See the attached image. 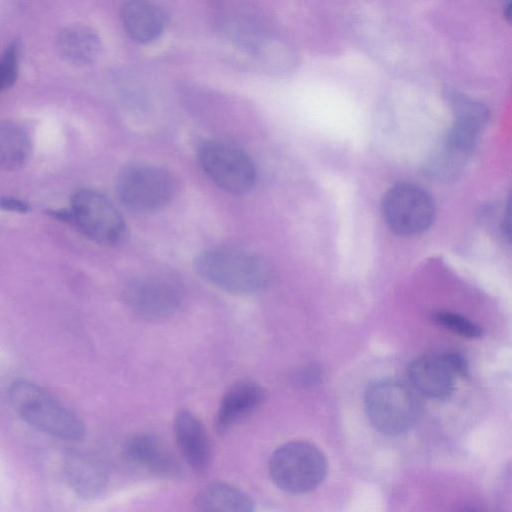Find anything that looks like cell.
<instances>
[{"label":"cell","mask_w":512,"mask_h":512,"mask_svg":"<svg viewBox=\"0 0 512 512\" xmlns=\"http://www.w3.org/2000/svg\"><path fill=\"white\" fill-rule=\"evenodd\" d=\"M196 272L210 284L236 295H250L268 283L266 264L255 254L234 247H216L195 259Z\"/></svg>","instance_id":"1"},{"label":"cell","mask_w":512,"mask_h":512,"mask_svg":"<svg viewBox=\"0 0 512 512\" xmlns=\"http://www.w3.org/2000/svg\"><path fill=\"white\" fill-rule=\"evenodd\" d=\"M417 391L402 380L383 378L371 383L364 394L367 417L380 433L395 436L416 422L421 404Z\"/></svg>","instance_id":"2"},{"label":"cell","mask_w":512,"mask_h":512,"mask_svg":"<svg viewBox=\"0 0 512 512\" xmlns=\"http://www.w3.org/2000/svg\"><path fill=\"white\" fill-rule=\"evenodd\" d=\"M8 393L15 411L34 428L67 440L84 437L85 426L81 419L36 384L17 381Z\"/></svg>","instance_id":"3"},{"label":"cell","mask_w":512,"mask_h":512,"mask_svg":"<svg viewBox=\"0 0 512 512\" xmlns=\"http://www.w3.org/2000/svg\"><path fill=\"white\" fill-rule=\"evenodd\" d=\"M269 473L282 491L304 494L322 483L327 473V461L315 445L306 441H290L271 455Z\"/></svg>","instance_id":"4"},{"label":"cell","mask_w":512,"mask_h":512,"mask_svg":"<svg viewBox=\"0 0 512 512\" xmlns=\"http://www.w3.org/2000/svg\"><path fill=\"white\" fill-rule=\"evenodd\" d=\"M176 190L172 175L165 169L149 164L124 167L116 180L120 201L130 210L151 212L170 202Z\"/></svg>","instance_id":"5"},{"label":"cell","mask_w":512,"mask_h":512,"mask_svg":"<svg viewBox=\"0 0 512 512\" xmlns=\"http://www.w3.org/2000/svg\"><path fill=\"white\" fill-rule=\"evenodd\" d=\"M72 223L90 240L101 245H117L126 236L125 222L103 194L80 189L71 199Z\"/></svg>","instance_id":"6"},{"label":"cell","mask_w":512,"mask_h":512,"mask_svg":"<svg viewBox=\"0 0 512 512\" xmlns=\"http://www.w3.org/2000/svg\"><path fill=\"white\" fill-rule=\"evenodd\" d=\"M198 160L209 178L232 194L251 190L256 169L250 157L234 145L222 141H206L198 149Z\"/></svg>","instance_id":"7"},{"label":"cell","mask_w":512,"mask_h":512,"mask_svg":"<svg viewBox=\"0 0 512 512\" xmlns=\"http://www.w3.org/2000/svg\"><path fill=\"white\" fill-rule=\"evenodd\" d=\"M381 210L389 228L404 236L426 231L435 219L431 196L421 187L408 183L390 188L383 196Z\"/></svg>","instance_id":"8"},{"label":"cell","mask_w":512,"mask_h":512,"mask_svg":"<svg viewBox=\"0 0 512 512\" xmlns=\"http://www.w3.org/2000/svg\"><path fill=\"white\" fill-rule=\"evenodd\" d=\"M467 374V360L456 351L422 355L407 368L410 385L417 393L434 399L449 397L456 378Z\"/></svg>","instance_id":"9"},{"label":"cell","mask_w":512,"mask_h":512,"mask_svg":"<svg viewBox=\"0 0 512 512\" xmlns=\"http://www.w3.org/2000/svg\"><path fill=\"white\" fill-rule=\"evenodd\" d=\"M123 296L133 312L149 319L172 315L182 300L178 283L168 276L156 274L133 278L126 284Z\"/></svg>","instance_id":"10"},{"label":"cell","mask_w":512,"mask_h":512,"mask_svg":"<svg viewBox=\"0 0 512 512\" xmlns=\"http://www.w3.org/2000/svg\"><path fill=\"white\" fill-rule=\"evenodd\" d=\"M124 455L134 467L160 477H176L181 467L175 456L154 434L140 433L125 444Z\"/></svg>","instance_id":"11"},{"label":"cell","mask_w":512,"mask_h":512,"mask_svg":"<svg viewBox=\"0 0 512 512\" xmlns=\"http://www.w3.org/2000/svg\"><path fill=\"white\" fill-rule=\"evenodd\" d=\"M174 435L185 462L197 473H205L210 464L211 446L200 419L189 410H180L174 418Z\"/></svg>","instance_id":"12"},{"label":"cell","mask_w":512,"mask_h":512,"mask_svg":"<svg viewBox=\"0 0 512 512\" xmlns=\"http://www.w3.org/2000/svg\"><path fill=\"white\" fill-rule=\"evenodd\" d=\"M64 474L71 489L80 497L94 499L105 491L108 472L95 456L77 450H70L64 456Z\"/></svg>","instance_id":"13"},{"label":"cell","mask_w":512,"mask_h":512,"mask_svg":"<svg viewBox=\"0 0 512 512\" xmlns=\"http://www.w3.org/2000/svg\"><path fill=\"white\" fill-rule=\"evenodd\" d=\"M265 401V390L258 383L243 380L233 384L223 395L216 415L219 434L253 414Z\"/></svg>","instance_id":"14"},{"label":"cell","mask_w":512,"mask_h":512,"mask_svg":"<svg viewBox=\"0 0 512 512\" xmlns=\"http://www.w3.org/2000/svg\"><path fill=\"white\" fill-rule=\"evenodd\" d=\"M121 19L126 33L139 43H149L157 39L165 25L162 11L146 0L125 2Z\"/></svg>","instance_id":"15"},{"label":"cell","mask_w":512,"mask_h":512,"mask_svg":"<svg viewBox=\"0 0 512 512\" xmlns=\"http://www.w3.org/2000/svg\"><path fill=\"white\" fill-rule=\"evenodd\" d=\"M194 506L201 511L251 512L254 500L243 490L223 482L203 487L194 497Z\"/></svg>","instance_id":"16"},{"label":"cell","mask_w":512,"mask_h":512,"mask_svg":"<svg viewBox=\"0 0 512 512\" xmlns=\"http://www.w3.org/2000/svg\"><path fill=\"white\" fill-rule=\"evenodd\" d=\"M59 54L72 64L93 62L101 50L98 34L90 27L75 24L64 28L57 37Z\"/></svg>","instance_id":"17"},{"label":"cell","mask_w":512,"mask_h":512,"mask_svg":"<svg viewBox=\"0 0 512 512\" xmlns=\"http://www.w3.org/2000/svg\"><path fill=\"white\" fill-rule=\"evenodd\" d=\"M32 142L29 133L12 121L0 122V169L16 170L31 157Z\"/></svg>","instance_id":"18"},{"label":"cell","mask_w":512,"mask_h":512,"mask_svg":"<svg viewBox=\"0 0 512 512\" xmlns=\"http://www.w3.org/2000/svg\"><path fill=\"white\" fill-rule=\"evenodd\" d=\"M447 99L454 113L452 128L477 139L488 120L487 107L455 91L447 92Z\"/></svg>","instance_id":"19"},{"label":"cell","mask_w":512,"mask_h":512,"mask_svg":"<svg viewBox=\"0 0 512 512\" xmlns=\"http://www.w3.org/2000/svg\"><path fill=\"white\" fill-rule=\"evenodd\" d=\"M432 320L437 325L466 338H477L482 335V330L477 324L459 314L437 311L433 313Z\"/></svg>","instance_id":"20"},{"label":"cell","mask_w":512,"mask_h":512,"mask_svg":"<svg viewBox=\"0 0 512 512\" xmlns=\"http://www.w3.org/2000/svg\"><path fill=\"white\" fill-rule=\"evenodd\" d=\"M19 65V47L11 43L0 57V92L11 87L16 81Z\"/></svg>","instance_id":"21"},{"label":"cell","mask_w":512,"mask_h":512,"mask_svg":"<svg viewBox=\"0 0 512 512\" xmlns=\"http://www.w3.org/2000/svg\"><path fill=\"white\" fill-rule=\"evenodd\" d=\"M0 209L16 213H27L31 208L29 203L22 199L11 196H0Z\"/></svg>","instance_id":"22"},{"label":"cell","mask_w":512,"mask_h":512,"mask_svg":"<svg viewBox=\"0 0 512 512\" xmlns=\"http://www.w3.org/2000/svg\"><path fill=\"white\" fill-rule=\"evenodd\" d=\"M320 372L317 367L306 366L300 369L294 376L295 382L300 386H310L319 379Z\"/></svg>","instance_id":"23"},{"label":"cell","mask_w":512,"mask_h":512,"mask_svg":"<svg viewBox=\"0 0 512 512\" xmlns=\"http://www.w3.org/2000/svg\"><path fill=\"white\" fill-rule=\"evenodd\" d=\"M503 1V8L511 6V0H501Z\"/></svg>","instance_id":"24"}]
</instances>
